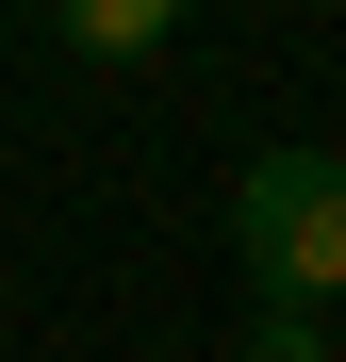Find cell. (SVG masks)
<instances>
[{
  "mask_svg": "<svg viewBox=\"0 0 346 362\" xmlns=\"http://www.w3.org/2000/svg\"><path fill=\"white\" fill-rule=\"evenodd\" d=\"M231 264H248V296L330 313L346 296V148H264L231 181Z\"/></svg>",
  "mask_w": 346,
  "mask_h": 362,
  "instance_id": "6da1fadb",
  "label": "cell"
},
{
  "mask_svg": "<svg viewBox=\"0 0 346 362\" xmlns=\"http://www.w3.org/2000/svg\"><path fill=\"white\" fill-rule=\"evenodd\" d=\"M50 33L83 66H149V49H182V0H50Z\"/></svg>",
  "mask_w": 346,
  "mask_h": 362,
  "instance_id": "7a4b0ae2",
  "label": "cell"
},
{
  "mask_svg": "<svg viewBox=\"0 0 346 362\" xmlns=\"http://www.w3.org/2000/svg\"><path fill=\"white\" fill-rule=\"evenodd\" d=\"M231 362H330V313H297V296H264V313H248V346H231Z\"/></svg>",
  "mask_w": 346,
  "mask_h": 362,
  "instance_id": "3957f363",
  "label": "cell"
}]
</instances>
